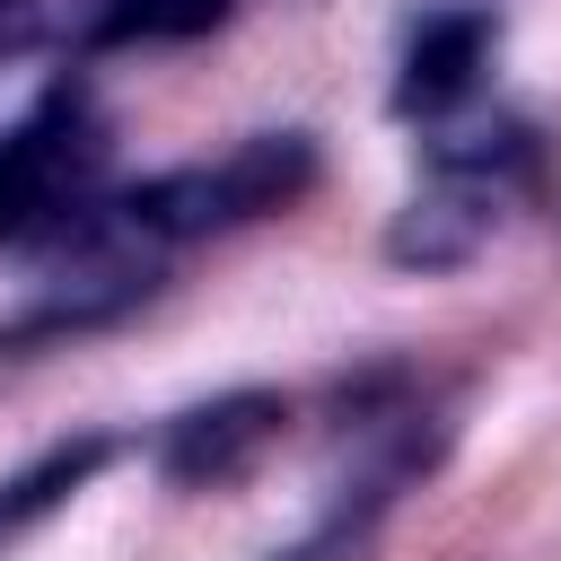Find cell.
Instances as JSON below:
<instances>
[{"label":"cell","mask_w":561,"mask_h":561,"mask_svg":"<svg viewBox=\"0 0 561 561\" xmlns=\"http://www.w3.org/2000/svg\"><path fill=\"white\" fill-rule=\"evenodd\" d=\"M280 430H289V394H272V386H228V394H210V403H184V412L158 430L149 465H158L167 491H237V482L280 447Z\"/></svg>","instance_id":"3"},{"label":"cell","mask_w":561,"mask_h":561,"mask_svg":"<svg viewBox=\"0 0 561 561\" xmlns=\"http://www.w3.org/2000/svg\"><path fill=\"white\" fill-rule=\"evenodd\" d=\"M237 0H88L79 9V44L88 53H131V44H193L210 26H228Z\"/></svg>","instance_id":"8"},{"label":"cell","mask_w":561,"mask_h":561,"mask_svg":"<svg viewBox=\"0 0 561 561\" xmlns=\"http://www.w3.org/2000/svg\"><path fill=\"white\" fill-rule=\"evenodd\" d=\"M430 465H438V430H430V438H421V430H403V438H394L377 465H359V473L333 491V508H324L289 552H272V561H368V552H377L386 508H394Z\"/></svg>","instance_id":"5"},{"label":"cell","mask_w":561,"mask_h":561,"mask_svg":"<svg viewBox=\"0 0 561 561\" xmlns=\"http://www.w3.org/2000/svg\"><path fill=\"white\" fill-rule=\"evenodd\" d=\"M96 175H105V114H96L88 79L61 70L0 131V245L79 228V210L96 202Z\"/></svg>","instance_id":"2"},{"label":"cell","mask_w":561,"mask_h":561,"mask_svg":"<svg viewBox=\"0 0 561 561\" xmlns=\"http://www.w3.org/2000/svg\"><path fill=\"white\" fill-rule=\"evenodd\" d=\"M316 193V140L307 131H254L219 158H193V167H167V175H140L131 193H105L79 210V245L96 254H140V263H167L175 245H202V237H228V228H254V219H280Z\"/></svg>","instance_id":"1"},{"label":"cell","mask_w":561,"mask_h":561,"mask_svg":"<svg viewBox=\"0 0 561 561\" xmlns=\"http://www.w3.org/2000/svg\"><path fill=\"white\" fill-rule=\"evenodd\" d=\"M114 447H123L114 430H79V438H53L44 456H26V465L9 473V482H0V561H9L35 526H53V517L114 465Z\"/></svg>","instance_id":"7"},{"label":"cell","mask_w":561,"mask_h":561,"mask_svg":"<svg viewBox=\"0 0 561 561\" xmlns=\"http://www.w3.org/2000/svg\"><path fill=\"white\" fill-rule=\"evenodd\" d=\"M149 298H158V263L79 245V263H70L61 280H44V289L0 324V351H61V342H88V333L123 324V316L149 307Z\"/></svg>","instance_id":"4"},{"label":"cell","mask_w":561,"mask_h":561,"mask_svg":"<svg viewBox=\"0 0 561 561\" xmlns=\"http://www.w3.org/2000/svg\"><path fill=\"white\" fill-rule=\"evenodd\" d=\"M26 35H35V0H0V61H9Z\"/></svg>","instance_id":"9"},{"label":"cell","mask_w":561,"mask_h":561,"mask_svg":"<svg viewBox=\"0 0 561 561\" xmlns=\"http://www.w3.org/2000/svg\"><path fill=\"white\" fill-rule=\"evenodd\" d=\"M491 9H430L412 35H403V61H394V114H447L473 96V79L491 70Z\"/></svg>","instance_id":"6"}]
</instances>
